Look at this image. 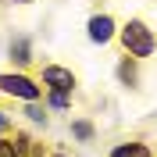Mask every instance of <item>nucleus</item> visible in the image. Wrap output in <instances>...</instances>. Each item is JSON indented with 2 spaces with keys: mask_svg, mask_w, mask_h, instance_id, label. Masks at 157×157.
Here are the masks:
<instances>
[{
  "mask_svg": "<svg viewBox=\"0 0 157 157\" xmlns=\"http://www.w3.org/2000/svg\"><path fill=\"white\" fill-rule=\"evenodd\" d=\"M118 78H121L125 86H136V57H125L118 64Z\"/></svg>",
  "mask_w": 157,
  "mask_h": 157,
  "instance_id": "obj_7",
  "label": "nucleus"
},
{
  "mask_svg": "<svg viewBox=\"0 0 157 157\" xmlns=\"http://www.w3.org/2000/svg\"><path fill=\"white\" fill-rule=\"evenodd\" d=\"M25 114H29L32 121H47V111H43V107H36V104H32V107L25 111Z\"/></svg>",
  "mask_w": 157,
  "mask_h": 157,
  "instance_id": "obj_9",
  "label": "nucleus"
},
{
  "mask_svg": "<svg viewBox=\"0 0 157 157\" xmlns=\"http://www.w3.org/2000/svg\"><path fill=\"white\" fill-rule=\"evenodd\" d=\"M0 132H7V118L4 114H0Z\"/></svg>",
  "mask_w": 157,
  "mask_h": 157,
  "instance_id": "obj_12",
  "label": "nucleus"
},
{
  "mask_svg": "<svg viewBox=\"0 0 157 157\" xmlns=\"http://www.w3.org/2000/svg\"><path fill=\"white\" fill-rule=\"evenodd\" d=\"M71 132H75V139H89V136H93V125H89V121H75Z\"/></svg>",
  "mask_w": 157,
  "mask_h": 157,
  "instance_id": "obj_8",
  "label": "nucleus"
},
{
  "mask_svg": "<svg viewBox=\"0 0 157 157\" xmlns=\"http://www.w3.org/2000/svg\"><path fill=\"white\" fill-rule=\"evenodd\" d=\"M18 4H32V0H18Z\"/></svg>",
  "mask_w": 157,
  "mask_h": 157,
  "instance_id": "obj_13",
  "label": "nucleus"
},
{
  "mask_svg": "<svg viewBox=\"0 0 157 157\" xmlns=\"http://www.w3.org/2000/svg\"><path fill=\"white\" fill-rule=\"evenodd\" d=\"M50 104L54 107H68V93H50Z\"/></svg>",
  "mask_w": 157,
  "mask_h": 157,
  "instance_id": "obj_10",
  "label": "nucleus"
},
{
  "mask_svg": "<svg viewBox=\"0 0 157 157\" xmlns=\"http://www.w3.org/2000/svg\"><path fill=\"white\" fill-rule=\"evenodd\" d=\"M114 36V18L111 14H93L89 18V39L93 43H111Z\"/></svg>",
  "mask_w": 157,
  "mask_h": 157,
  "instance_id": "obj_4",
  "label": "nucleus"
},
{
  "mask_svg": "<svg viewBox=\"0 0 157 157\" xmlns=\"http://www.w3.org/2000/svg\"><path fill=\"white\" fill-rule=\"evenodd\" d=\"M0 157H18V150L11 147V143H0Z\"/></svg>",
  "mask_w": 157,
  "mask_h": 157,
  "instance_id": "obj_11",
  "label": "nucleus"
},
{
  "mask_svg": "<svg viewBox=\"0 0 157 157\" xmlns=\"http://www.w3.org/2000/svg\"><path fill=\"white\" fill-rule=\"evenodd\" d=\"M0 93L21 97V100H29V104H36V100L43 97V89H39L32 78H25V75H0Z\"/></svg>",
  "mask_w": 157,
  "mask_h": 157,
  "instance_id": "obj_2",
  "label": "nucleus"
},
{
  "mask_svg": "<svg viewBox=\"0 0 157 157\" xmlns=\"http://www.w3.org/2000/svg\"><path fill=\"white\" fill-rule=\"evenodd\" d=\"M111 157H154L147 143H121V147L111 150Z\"/></svg>",
  "mask_w": 157,
  "mask_h": 157,
  "instance_id": "obj_5",
  "label": "nucleus"
},
{
  "mask_svg": "<svg viewBox=\"0 0 157 157\" xmlns=\"http://www.w3.org/2000/svg\"><path fill=\"white\" fill-rule=\"evenodd\" d=\"M11 61H18V64H29V61H32V50H29V39H25V36L11 39Z\"/></svg>",
  "mask_w": 157,
  "mask_h": 157,
  "instance_id": "obj_6",
  "label": "nucleus"
},
{
  "mask_svg": "<svg viewBox=\"0 0 157 157\" xmlns=\"http://www.w3.org/2000/svg\"><path fill=\"white\" fill-rule=\"evenodd\" d=\"M121 43H125V54H128V57H150L154 47H157L154 32L147 29V21H139V18H132L125 29H121Z\"/></svg>",
  "mask_w": 157,
  "mask_h": 157,
  "instance_id": "obj_1",
  "label": "nucleus"
},
{
  "mask_svg": "<svg viewBox=\"0 0 157 157\" xmlns=\"http://www.w3.org/2000/svg\"><path fill=\"white\" fill-rule=\"evenodd\" d=\"M43 86H47L50 93H71V89H75V75H71V68L47 64V68H43Z\"/></svg>",
  "mask_w": 157,
  "mask_h": 157,
  "instance_id": "obj_3",
  "label": "nucleus"
}]
</instances>
